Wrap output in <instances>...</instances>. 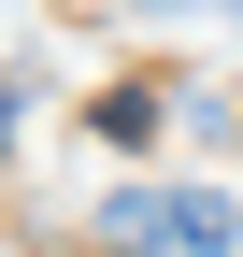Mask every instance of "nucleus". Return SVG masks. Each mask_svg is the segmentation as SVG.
<instances>
[{"instance_id": "2", "label": "nucleus", "mask_w": 243, "mask_h": 257, "mask_svg": "<svg viewBox=\"0 0 243 257\" xmlns=\"http://www.w3.org/2000/svg\"><path fill=\"white\" fill-rule=\"evenodd\" d=\"M143 15H215V0H143Z\"/></svg>"}, {"instance_id": "1", "label": "nucleus", "mask_w": 243, "mask_h": 257, "mask_svg": "<svg viewBox=\"0 0 243 257\" xmlns=\"http://www.w3.org/2000/svg\"><path fill=\"white\" fill-rule=\"evenodd\" d=\"M86 243L100 257H229L243 243V200L229 186H114V200L86 214Z\"/></svg>"}]
</instances>
